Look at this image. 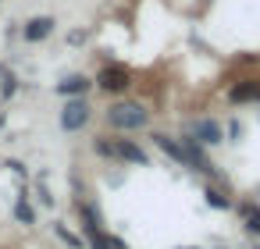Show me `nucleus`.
Masks as SVG:
<instances>
[{"label": "nucleus", "mask_w": 260, "mask_h": 249, "mask_svg": "<svg viewBox=\"0 0 260 249\" xmlns=\"http://www.w3.org/2000/svg\"><path fill=\"white\" fill-rule=\"evenodd\" d=\"M107 121H111V128H118V132H139V128H146L150 111H146L143 103H114V107L107 111Z\"/></svg>", "instance_id": "nucleus-1"}, {"label": "nucleus", "mask_w": 260, "mask_h": 249, "mask_svg": "<svg viewBox=\"0 0 260 249\" xmlns=\"http://www.w3.org/2000/svg\"><path fill=\"white\" fill-rule=\"evenodd\" d=\"M96 82H100V89H107V93H125V89L132 86V75H128V68H121V64H107V68L96 75Z\"/></svg>", "instance_id": "nucleus-2"}, {"label": "nucleus", "mask_w": 260, "mask_h": 249, "mask_svg": "<svg viewBox=\"0 0 260 249\" xmlns=\"http://www.w3.org/2000/svg\"><path fill=\"white\" fill-rule=\"evenodd\" d=\"M86 121H89V103L86 100H68L64 111H61V128L79 132V128H86Z\"/></svg>", "instance_id": "nucleus-3"}, {"label": "nucleus", "mask_w": 260, "mask_h": 249, "mask_svg": "<svg viewBox=\"0 0 260 249\" xmlns=\"http://www.w3.org/2000/svg\"><path fill=\"white\" fill-rule=\"evenodd\" d=\"M189 139L200 143V146H217V143H221V125L210 121V118L192 121V125H189Z\"/></svg>", "instance_id": "nucleus-4"}, {"label": "nucleus", "mask_w": 260, "mask_h": 249, "mask_svg": "<svg viewBox=\"0 0 260 249\" xmlns=\"http://www.w3.org/2000/svg\"><path fill=\"white\" fill-rule=\"evenodd\" d=\"M178 146H182V160H185L189 167H196V171H203V174H214V164H210V160L203 157V150H200V143H192V139L185 135V139H182Z\"/></svg>", "instance_id": "nucleus-5"}, {"label": "nucleus", "mask_w": 260, "mask_h": 249, "mask_svg": "<svg viewBox=\"0 0 260 249\" xmlns=\"http://www.w3.org/2000/svg\"><path fill=\"white\" fill-rule=\"evenodd\" d=\"M50 32H54V18H47V15L29 18V22H25V29H22V36H25L29 43H40V40H47Z\"/></svg>", "instance_id": "nucleus-6"}, {"label": "nucleus", "mask_w": 260, "mask_h": 249, "mask_svg": "<svg viewBox=\"0 0 260 249\" xmlns=\"http://www.w3.org/2000/svg\"><path fill=\"white\" fill-rule=\"evenodd\" d=\"M114 157L118 160H128V164H146V153L132 139H114Z\"/></svg>", "instance_id": "nucleus-7"}, {"label": "nucleus", "mask_w": 260, "mask_h": 249, "mask_svg": "<svg viewBox=\"0 0 260 249\" xmlns=\"http://www.w3.org/2000/svg\"><path fill=\"white\" fill-rule=\"evenodd\" d=\"M228 96H232L235 103H246V100H260V79H246V82H235Z\"/></svg>", "instance_id": "nucleus-8"}, {"label": "nucleus", "mask_w": 260, "mask_h": 249, "mask_svg": "<svg viewBox=\"0 0 260 249\" xmlns=\"http://www.w3.org/2000/svg\"><path fill=\"white\" fill-rule=\"evenodd\" d=\"M86 235H89V245H93V249H125V242H121V238L104 235L100 228H86Z\"/></svg>", "instance_id": "nucleus-9"}, {"label": "nucleus", "mask_w": 260, "mask_h": 249, "mask_svg": "<svg viewBox=\"0 0 260 249\" xmlns=\"http://www.w3.org/2000/svg\"><path fill=\"white\" fill-rule=\"evenodd\" d=\"M86 89H89V79H86V75H72V79L57 82V93H61V96H82Z\"/></svg>", "instance_id": "nucleus-10"}, {"label": "nucleus", "mask_w": 260, "mask_h": 249, "mask_svg": "<svg viewBox=\"0 0 260 249\" xmlns=\"http://www.w3.org/2000/svg\"><path fill=\"white\" fill-rule=\"evenodd\" d=\"M153 143H157V146H160V150H164V153H168L175 164H182V167H185V160H182V146H178L171 135H164V132H153Z\"/></svg>", "instance_id": "nucleus-11"}, {"label": "nucleus", "mask_w": 260, "mask_h": 249, "mask_svg": "<svg viewBox=\"0 0 260 249\" xmlns=\"http://www.w3.org/2000/svg\"><path fill=\"white\" fill-rule=\"evenodd\" d=\"M239 214L246 217V228H249V231H260V206H249V203H242V206H239Z\"/></svg>", "instance_id": "nucleus-12"}, {"label": "nucleus", "mask_w": 260, "mask_h": 249, "mask_svg": "<svg viewBox=\"0 0 260 249\" xmlns=\"http://www.w3.org/2000/svg\"><path fill=\"white\" fill-rule=\"evenodd\" d=\"M0 82H4V96H15V93H18V79H15L8 68H0Z\"/></svg>", "instance_id": "nucleus-13"}, {"label": "nucleus", "mask_w": 260, "mask_h": 249, "mask_svg": "<svg viewBox=\"0 0 260 249\" xmlns=\"http://www.w3.org/2000/svg\"><path fill=\"white\" fill-rule=\"evenodd\" d=\"M15 217H18L22 224H32V221H36V214H32V206H29L25 199H18V206H15Z\"/></svg>", "instance_id": "nucleus-14"}, {"label": "nucleus", "mask_w": 260, "mask_h": 249, "mask_svg": "<svg viewBox=\"0 0 260 249\" xmlns=\"http://www.w3.org/2000/svg\"><path fill=\"white\" fill-rule=\"evenodd\" d=\"M203 196H207V203H210V206H217V210H228V199H224L217 189H207Z\"/></svg>", "instance_id": "nucleus-15"}, {"label": "nucleus", "mask_w": 260, "mask_h": 249, "mask_svg": "<svg viewBox=\"0 0 260 249\" xmlns=\"http://www.w3.org/2000/svg\"><path fill=\"white\" fill-rule=\"evenodd\" d=\"M93 150H96L100 157H114V143H107V139H96V143H93Z\"/></svg>", "instance_id": "nucleus-16"}, {"label": "nucleus", "mask_w": 260, "mask_h": 249, "mask_svg": "<svg viewBox=\"0 0 260 249\" xmlns=\"http://www.w3.org/2000/svg\"><path fill=\"white\" fill-rule=\"evenodd\" d=\"M57 235H61V238H64V242H68V245H75V249H79V245H82V238H75V235H72V231H68V228H64V224H57Z\"/></svg>", "instance_id": "nucleus-17"}]
</instances>
